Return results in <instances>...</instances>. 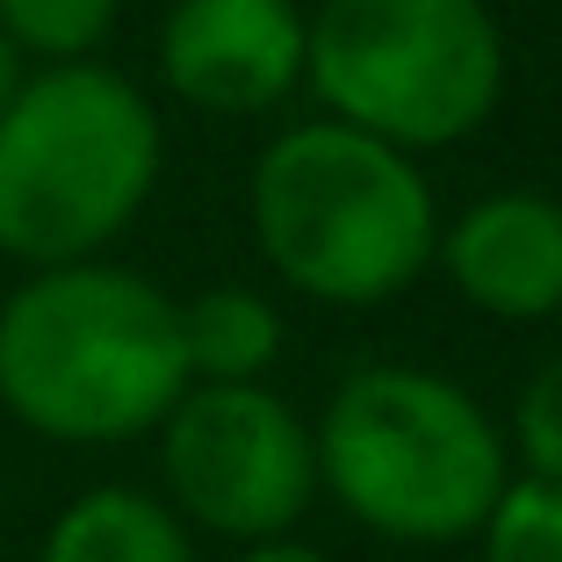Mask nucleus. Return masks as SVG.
<instances>
[{
    "instance_id": "nucleus-1",
    "label": "nucleus",
    "mask_w": 562,
    "mask_h": 562,
    "mask_svg": "<svg viewBox=\"0 0 562 562\" xmlns=\"http://www.w3.org/2000/svg\"><path fill=\"white\" fill-rule=\"evenodd\" d=\"M181 397V303L131 267H44L0 303V404L44 440L116 447Z\"/></svg>"
},
{
    "instance_id": "nucleus-2",
    "label": "nucleus",
    "mask_w": 562,
    "mask_h": 562,
    "mask_svg": "<svg viewBox=\"0 0 562 562\" xmlns=\"http://www.w3.org/2000/svg\"><path fill=\"white\" fill-rule=\"evenodd\" d=\"M325 483L368 533L412 548H447L483 533L491 505L513 483V454L497 418L462 382L432 368H353L331 390L311 432Z\"/></svg>"
},
{
    "instance_id": "nucleus-3",
    "label": "nucleus",
    "mask_w": 562,
    "mask_h": 562,
    "mask_svg": "<svg viewBox=\"0 0 562 562\" xmlns=\"http://www.w3.org/2000/svg\"><path fill=\"white\" fill-rule=\"evenodd\" d=\"M252 232L289 289L339 311L404 296L440 252V216L418 159L331 116L281 131L260 151Z\"/></svg>"
},
{
    "instance_id": "nucleus-4",
    "label": "nucleus",
    "mask_w": 562,
    "mask_h": 562,
    "mask_svg": "<svg viewBox=\"0 0 562 562\" xmlns=\"http://www.w3.org/2000/svg\"><path fill=\"white\" fill-rule=\"evenodd\" d=\"M159 159V116L123 72L94 58L30 72L0 116V252L36 274L101 260L151 202Z\"/></svg>"
},
{
    "instance_id": "nucleus-5",
    "label": "nucleus",
    "mask_w": 562,
    "mask_h": 562,
    "mask_svg": "<svg viewBox=\"0 0 562 562\" xmlns=\"http://www.w3.org/2000/svg\"><path fill=\"white\" fill-rule=\"evenodd\" d=\"M303 80L331 123L397 151H440L483 131L505 94V36L483 0H325Z\"/></svg>"
},
{
    "instance_id": "nucleus-6",
    "label": "nucleus",
    "mask_w": 562,
    "mask_h": 562,
    "mask_svg": "<svg viewBox=\"0 0 562 562\" xmlns=\"http://www.w3.org/2000/svg\"><path fill=\"white\" fill-rule=\"evenodd\" d=\"M173 519L224 541H281L317 497V447L267 382H195L159 426Z\"/></svg>"
},
{
    "instance_id": "nucleus-7",
    "label": "nucleus",
    "mask_w": 562,
    "mask_h": 562,
    "mask_svg": "<svg viewBox=\"0 0 562 562\" xmlns=\"http://www.w3.org/2000/svg\"><path fill=\"white\" fill-rule=\"evenodd\" d=\"M303 44L311 15L296 0H173L159 72L210 116H260L303 87Z\"/></svg>"
},
{
    "instance_id": "nucleus-8",
    "label": "nucleus",
    "mask_w": 562,
    "mask_h": 562,
    "mask_svg": "<svg viewBox=\"0 0 562 562\" xmlns=\"http://www.w3.org/2000/svg\"><path fill=\"white\" fill-rule=\"evenodd\" d=\"M440 267L483 317H513V325L555 317L562 311V202L533 195V188L469 202L440 232Z\"/></svg>"
},
{
    "instance_id": "nucleus-9",
    "label": "nucleus",
    "mask_w": 562,
    "mask_h": 562,
    "mask_svg": "<svg viewBox=\"0 0 562 562\" xmlns=\"http://www.w3.org/2000/svg\"><path fill=\"white\" fill-rule=\"evenodd\" d=\"M36 562H195V541L173 519V505L131 491V483H101L50 519Z\"/></svg>"
},
{
    "instance_id": "nucleus-10",
    "label": "nucleus",
    "mask_w": 562,
    "mask_h": 562,
    "mask_svg": "<svg viewBox=\"0 0 562 562\" xmlns=\"http://www.w3.org/2000/svg\"><path fill=\"white\" fill-rule=\"evenodd\" d=\"M181 361H188V390L195 382H260L267 368L281 361V311L260 296V289H202V296L181 303Z\"/></svg>"
},
{
    "instance_id": "nucleus-11",
    "label": "nucleus",
    "mask_w": 562,
    "mask_h": 562,
    "mask_svg": "<svg viewBox=\"0 0 562 562\" xmlns=\"http://www.w3.org/2000/svg\"><path fill=\"white\" fill-rule=\"evenodd\" d=\"M116 30V0H0V36L50 66H80Z\"/></svg>"
},
{
    "instance_id": "nucleus-12",
    "label": "nucleus",
    "mask_w": 562,
    "mask_h": 562,
    "mask_svg": "<svg viewBox=\"0 0 562 562\" xmlns=\"http://www.w3.org/2000/svg\"><path fill=\"white\" fill-rule=\"evenodd\" d=\"M483 562H562V483H505V497L483 519Z\"/></svg>"
},
{
    "instance_id": "nucleus-13",
    "label": "nucleus",
    "mask_w": 562,
    "mask_h": 562,
    "mask_svg": "<svg viewBox=\"0 0 562 562\" xmlns=\"http://www.w3.org/2000/svg\"><path fill=\"white\" fill-rule=\"evenodd\" d=\"M505 454H519L527 476L562 483V361H541L527 375V390L513 404V447Z\"/></svg>"
},
{
    "instance_id": "nucleus-14",
    "label": "nucleus",
    "mask_w": 562,
    "mask_h": 562,
    "mask_svg": "<svg viewBox=\"0 0 562 562\" xmlns=\"http://www.w3.org/2000/svg\"><path fill=\"white\" fill-rule=\"evenodd\" d=\"M22 80H30V72H22V50L8 44V36H0V116H8V109H15Z\"/></svg>"
},
{
    "instance_id": "nucleus-15",
    "label": "nucleus",
    "mask_w": 562,
    "mask_h": 562,
    "mask_svg": "<svg viewBox=\"0 0 562 562\" xmlns=\"http://www.w3.org/2000/svg\"><path fill=\"white\" fill-rule=\"evenodd\" d=\"M238 562H331V555H317V548H303V541H260V548H246Z\"/></svg>"
}]
</instances>
